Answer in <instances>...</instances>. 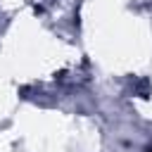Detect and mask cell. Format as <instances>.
I'll return each mask as SVG.
<instances>
[{
  "label": "cell",
  "mask_w": 152,
  "mask_h": 152,
  "mask_svg": "<svg viewBox=\"0 0 152 152\" xmlns=\"http://www.w3.org/2000/svg\"><path fill=\"white\" fill-rule=\"evenodd\" d=\"M147 152H152V150H147Z\"/></svg>",
  "instance_id": "obj_1"
}]
</instances>
